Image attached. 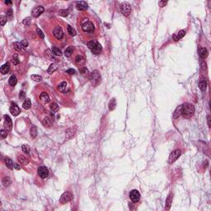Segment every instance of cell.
Masks as SVG:
<instances>
[{
  "label": "cell",
  "instance_id": "cell-1",
  "mask_svg": "<svg viewBox=\"0 0 211 211\" xmlns=\"http://www.w3.org/2000/svg\"><path fill=\"white\" fill-rule=\"evenodd\" d=\"M195 112V107L191 103H185L182 105V115L185 118H190Z\"/></svg>",
  "mask_w": 211,
  "mask_h": 211
},
{
  "label": "cell",
  "instance_id": "cell-2",
  "mask_svg": "<svg viewBox=\"0 0 211 211\" xmlns=\"http://www.w3.org/2000/svg\"><path fill=\"white\" fill-rule=\"evenodd\" d=\"M89 79L93 86L97 87L101 83V74L97 70H94L89 75Z\"/></svg>",
  "mask_w": 211,
  "mask_h": 211
},
{
  "label": "cell",
  "instance_id": "cell-3",
  "mask_svg": "<svg viewBox=\"0 0 211 211\" xmlns=\"http://www.w3.org/2000/svg\"><path fill=\"white\" fill-rule=\"evenodd\" d=\"M181 154V151L180 149H177V150H174L173 152H172L170 155H169V158H168V163L172 164V163H173V162H175L179 158H180Z\"/></svg>",
  "mask_w": 211,
  "mask_h": 211
},
{
  "label": "cell",
  "instance_id": "cell-4",
  "mask_svg": "<svg viewBox=\"0 0 211 211\" xmlns=\"http://www.w3.org/2000/svg\"><path fill=\"white\" fill-rule=\"evenodd\" d=\"M120 10H121V12L123 13V15L125 17H128L129 14H130V12H131L130 4L128 3H125V2L122 3L120 5Z\"/></svg>",
  "mask_w": 211,
  "mask_h": 211
},
{
  "label": "cell",
  "instance_id": "cell-5",
  "mask_svg": "<svg viewBox=\"0 0 211 211\" xmlns=\"http://www.w3.org/2000/svg\"><path fill=\"white\" fill-rule=\"evenodd\" d=\"M72 199H73V195H71V193H69V192H64L61 195V197H60L59 203L62 204H66L68 203V202H69Z\"/></svg>",
  "mask_w": 211,
  "mask_h": 211
},
{
  "label": "cell",
  "instance_id": "cell-6",
  "mask_svg": "<svg viewBox=\"0 0 211 211\" xmlns=\"http://www.w3.org/2000/svg\"><path fill=\"white\" fill-rule=\"evenodd\" d=\"M129 198L130 200H132L133 202L136 203L140 199V193L139 192V191L137 190H132L130 192H129Z\"/></svg>",
  "mask_w": 211,
  "mask_h": 211
},
{
  "label": "cell",
  "instance_id": "cell-7",
  "mask_svg": "<svg viewBox=\"0 0 211 211\" xmlns=\"http://www.w3.org/2000/svg\"><path fill=\"white\" fill-rule=\"evenodd\" d=\"M37 172H38V175L40 176V177L42 179L47 178L48 176H49V170H48V168H45V167H40L38 168Z\"/></svg>",
  "mask_w": 211,
  "mask_h": 211
},
{
  "label": "cell",
  "instance_id": "cell-8",
  "mask_svg": "<svg viewBox=\"0 0 211 211\" xmlns=\"http://www.w3.org/2000/svg\"><path fill=\"white\" fill-rule=\"evenodd\" d=\"M3 117H4V127H5L6 130H7V131L12 130V122L11 118H10L9 116H8V115H5Z\"/></svg>",
  "mask_w": 211,
  "mask_h": 211
},
{
  "label": "cell",
  "instance_id": "cell-9",
  "mask_svg": "<svg viewBox=\"0 0 211 211\" xmlns=\"http://www.w3.org/2000/svg\"><path fill=\"white\" fill-rule=\"evenodd\" d=\"M82 29L84 32H93L94 31V26L93 24L90 22H87L83 24Z\"/></svg>",
  "mask_w": 211,
  "mask_h": 211
},
{
  "label": "cell",
  "instance_id": "cell-10",
  "mask_svg": "<svg viewBox=\"0 0 211 211\" xmlns=\"http://www.w3.org/2000/svg\"><path fill=\"white\" fill-rule=\"evenodd\" d=\"M45 9L42 6H38V7H35V8H33L32 12H31V14L34 17H38L40 15L43 13Z\"/></svg>",
  "mask_w": 211,
  "mask_h": 211
},
{
  "label": "cell",
  "instance_id": "cell-11",
  "mask_svg": "<svg viewBox=\"0 0 211 211\" xmlns=\"http://www.w3.org/2000/svg\"><path fill=\"white\" fill-rule=\"evenodd\" d=\"M53 35H55L58 40L62 39L63 35H64V32H63L62 28L60 27V26H56L53 31Z\"/></svg>",
  "mask_w": 211,
  "mask_h": 211
},
{
  "label": "cell",
  "instance_id": "cell-12",
  "mask_svg": "<svg viewBox=\"0 0 211 211\" xmlns=\"http://www.w3.org/2000/svg\"><path fill=\"white\" fill-rule=\"evenodd\" d=\"M10 112H11V114L13 116H17L20 114L21 110L16 104H12V105L10 106Z\"/></svg>",
  "mask_w": 211,
  "mask_h": 211
},
{
  "label": "cell",
  "instance_id": "cell-13",
  "mask_svg": "<svg viewBox=\"0 0 211 211\" xmlns=\"http://www.w3.org/2000/svg\"><path fill=\"white\" fill-rule=\"evenodd\" d=\"M77 8L80 11H85L88 8V4H87L86 2L83 1H80V2H77Z\"/></svg>",
  "mask_w": 211,
  "mask_h": 211
},
{
  "label": "cell",
  "instance_id": "cell-14",
  "mask_svg": "<svg viewBox=\"0 0 211 211\" xmlns=\"http://www.w3.org/2000/svg\"><path fill=\"white\" fill-rule=\"evenodd\" d=\"M101 50H102L101 45H100V44L97 41V42H96V44H95V45H94L93 48L91 50V51L94 54V55H98V54H100L101 52Z\"/></svg>",
  "mask_w": 211,
  "mask_h": 211
},
{
  "label": "cell",
  "instance_id": "cell-15",
  "mask_svg": "<svg viewBox=\"0 0 211 211\" xmlns=\"http://www.w3.org/2000/svg\"><path fill=\"white\" fill-rule=\"evenodd\" d=\"M181 114H182V105H180L177 106L176 110H175L174 113H173V118L177 119Z\"/></svg>",
  "mask_w": 211,
  "mask_h": 211
},
{
  "label": "cell",
  "instance_id": "cell-16",
  "mask_svg": "<svg viewBox=\"0 0 211 211\" xmlns=\"http://www.w3.org/2000/svg\"><path fill=\"white\" fill-rule=\"evenodd\" d=\"M185 35H186V31H180L178 33L173 35V40H174L175 41H179L180 39L183 38V37L185 36Z\"/></svg>",
  "mask_w": 211,
  "mask_h": 211
},
{
  "label": "cell",
  "instance_id": "cell-17",
  "mask_svg": "<svg viewBox=\"0 0 211 211\" xmlns=\"http://www.w3.org/2000/svg\"><path fill=\"white\" fill-rule=\"evenodd\" d=\"M75 62H76V64L77 65L79 66H83L85 64V59L83 56L81 55H78L75 59Z\"/></svg>",
  "mask_w": 211,
  "mask_h": 211
},
{
  "label": "cell",
  "instance_id": "cell-18",
  "mask_svg": "<svg viewBox=\"0 0 211 211\" xmlns=\"http://www.w3.org/2000/svg\"><path fill=\"white\" fill-rule=\"evenodd\" d=\"M1 73L2 74H8V72H9L10 70V64L9 63H6V64H4L3 66L1 67Z\"/></svg>",
  "mask_w": 211,
  "mask_h": 211
},
{
  "label": "cell",
  "instance_id": "cell-19",
  "mask_svg": "<svg viewBox=\"0 0 211 211\" xmlns=\"http://www.w3.org/2000/svg\"><path fill=\"white\" fill-rule=\"evenodd\" d=\"M199 87L202 92H204L206 90V87H207V82H206V80L204 78L200 79V83H199Z\"/></svg>",
  "mask_w": 211,
  "mask_h": 211
},
{
  "label": "cell",
  "instance_id": "cell-20",
  "mask_svg": "<svg viewBox=\"0 0 211 211\" xmlns=\"http://www.w3.org/2000/svg\"><path fill=\"white\" fill-rule=\"evenodd\" d=\"M199 54L200 58L202 59H205L208 55V51L206 48H200L199 49Z\"/></svg>",
  "mask_w": 211,
  "mask_h": 211
},
{
  "label": "cell",
  "instance_id": "cell-21",
  "mask_svg": "<svg viewBox=\"0 0 211 211\" xmlns=\"http://www.w3.org/2000/svg\"><path fill=\"white\" fill-rule=\"evenodd\" d=\"M40 98L44 103H48L50 101V97L46 93H42L40 96Z\"/></svg>",
  "mask_w": 211,
  "mask_h": 211
},
{
  "label": "cell",
  "instance_id": "cell-22",
  "mask_svg": "<svg viewBox=\"0 0 211 211\" xmlns=\"http://www.w3.org/2000/svg\"><path fill=\"white\" fill-rule=\"evenodd\" d=\"M66 88H67V83L66 82H62L60 83L59 84V86L57 87V89L58 91L61 92V93H64L66 91Z\"/></svg>",
  "mask_w": 211,
  "mask_h": 211
},
{
  "label": "cell",
  "instance_id": "cell-23",
  "mask_svg": "<svg viewBox=\"0 0 211 211\" xmlns=\"http://www.w3.org/2000/svg\"><path fill=\"white\" fill-rule=\"evenodd\" d=\"M18 161L22 165H27L29 163V160L23 155H20L18 157Z\"/></svg>",
  "mask_w": 211,
  "mask_h": 211
},
{
  "label": "cell",
  "instance_id": "cell-24",
  "mask_svg": "<svg viewBox=\"0 0 211 211\" xmlns=\"http://www.w3.org/2000/svg\"><path fill=\"white\" fill-rule=\"evenodd\" d=\"M4 161H5V164L6 166L8 167L9 169H13L14 168V164L13 162H12V161L9 158H5V159H4Z\"/></svg>",
  "mask_w": 211,
  "mask_h": 211
},
{
  "label": "cell",
  "instance_id": "cell-25",
  "mask_svg": "<svg viewBox=\"0 0 211 211\" xmlns=\"http://www.w3.org/2000/svg\"><path fill=\"white\" fill-rule=\"evenodd\" d=\"M17 77L15 76V75H12V76L10 77V78H9V81H8V83H9V85L11 87H14L17 84Z\"/></svg>",
  "mask_w": 211,
  "mask_h": 211
},
{
  "label": "cell",
  "instance_id": "cell-26",
  "mask_svg": "<svg viewBox=\"0 0 211 211\" xmlns=\"http://www.w3.org/2000/svg\"><path fill=\"white\" fill-rule=\"evenodd\" d=\"M79 72L80 74L84 77H89V71L88 69L86 68V67H82V68H79Z\"/></svg>",
  "mask_w": 211,
  "mask_h": 211
},
{
  "label": "cell",
  "instance_id": "cell-27",
  "mask_svg": "<svg viewBox=\"0 0 211 211\" xmlns=\"http://www.w3.org/2000/svg\"><path fill=\"white\" fill-rule=\"evenodd\" d=\"M31 100L30 99H26L22 104V107L24 108L25 110H28L31 108Z\"/></svg>",
  "mask_w": 211,
  "mask_h": 211
},
{
  "label": "cell",
  "instance_id": "cell-28",
  "mask_svg": "<svg viewBox=\"0 0 211 211\" xmlns=\"http://www.w3.org/2000/svg\"><path fill=\"white\" fill-rule=\"evenodd\" d=\"M172 195H169L168 197L167 198V201H166V210H170V207H171V205H172Z\"/></svg>",
  "mask_w": 211,
  "mask_h": 211
},
{
  "label": "cell",
  "instance_id": "cell-29",
  "mask_svg": "<svg viewBox=\"0 0 211 211\" xmlns=\"http://www.w3.org/2000/svg\"><path fill=\"white\" fill-rule=\"evenodd\" d=\"M57 68H58V66L56 65L55 64H51V65H50L49 68H48V70H47L48 74H53V73L55 72L56 69H57Z\"/></svg>",
  "mask_w": 211,
  "mask_h": 211
},
{
  "label": "cell",
  "instance_id": "cell-30",
  "mask_svg": "<svg viewBox=\"0 0 211 211\" xmlns=\"http://www.w3.org/2000/svg\"><path fill=\"white\" fill-rule=\"evenodd\" d=\"M52 54H53V55H56V56L62 55L61 51H60L59 48H57V47H53V48H52Z\"/></svg>",
  "mask_w": 211,
  "mask_h": 211
},
{
  "label": "cell",
  "instance_id": "cell-31",
  "mask_svg": "<svg viewBox=\"0 0 211 211\" xmlns=\"http://www.w3.org/2000/svg\"><path fill=\"white\" fill-rule=\"evenodd\" d=\"M73 51H74V48L72 46L68 47L65 51H64V55H65L66 57H69V56H71V55H72Z\"/></svg>",
  "mask_w": 211,
  "mask_h": 211
},
{
  "label": "cell",
  "instance_id": "cell-32",
  "mask_svg": "<svg viewBox=\"0 0 211 211\" xmlns=\"http://www.w3.org/2000/svg\"><path fill=\"white\" fill-rule=\"evenodd\" d=\"M116 106V99L113 98L112 100H110V102H109V110H113L115 109Z\"/></svg>",
  "mask_w": 211,
  "mask_h": 211
},
{
  "label": "cell",
  "instance_id": "cell-33",
  "mask_svg": "<svg viewBox=\"0 0 211 211\" xmlns=\"http://www.w3.org/2000/svg\"><path fill=\"white\" fill-rule=\"evenodd\" d=\"M12 63L14 64V65H17V64L20 63V60H19V59H18V55H17V54H15V55L12 56Z\"/></svg>",
  "mask_w": 211,
  "mask_h": 211
},
{
  "label": "cell",
  "instance_id": "cell-34",
  "mask_svg": "<svg viewBox=\"0 0 211 211\" xmlns=\"http://www.w3.org/2000/svg\"><path fill=\"white\" fill-rule=\"evenodd\" d=\"M22 43H19V42H16L14 43V48H15L16 51H23V49H22Z\"/></svg>",
  "mask_w": 211,
  "mask_h": 211
},
{
  "label": "cell",
  "instance_id": "cell-35",
  "mask_svg": "<svg viewBox=\"0 0 211 211\" xmlns=\"http://www.w3.org/2000/svg\"><path fill=\"white\" fill-rule=\"evenodd\" d=\"M31 78L33 81H35V82H41V81L42 80V77L40 76V75H36V74L31 75Z\"/></svg>",
  "mask_w": 211,
  "mask_h": 211
},
{
  "label": "cell",
  "instance_id": "cell-36",
  "mask_svg": "<svg viewBox=\"0 0 211 211\" xmlns=\"http://www.w3.org/2000/svg\"><path fill=\"white\" fill-rule=\"evenodd\" d=\"M68 32L69 33V35H72V36L76 35V31H75V29L73 28L71 26H68Z\"/></svg>",
  "mask_w": 211,
  "mask_h": 211
},
{
  "label": "cell",
  "instance_id": "cell-37",
  "mask_svg": "<svg viewBox=\"0 0 211 211\" xmlns=\"http://www.w3.org/2000/svg\"><path fill=\"white\" fill-rule=\"evenodd\" d=\"M37 135V130H36V127L35 126H32L31 129V136L32 138H35Z\"/></svg>",
  "mask_w": 211,
  "mask_h": 211
},
{
  "label": "cell",
  "instance_id": "cell-38",
  "mask_svg": "<svg viewBox=\"0 0 211 211\" xmlns=\"http://www.w3.org/2000/svg\"><path fill=\"white\" fill-rule=\"evenodd\" d=\"M51 110L53 112L58 111V110H59V106H58L56 103H51Z\"/></svg>",
  "mask_w": 211,
  "mask_h": 211
},
{
  "label": "cell",
  "instance_id": "cell-39",
  "mask_svg": "<svg viewBox=\"0 0 211 211\" xmlns=\"http://www.w3.org/2000/svg\"><path fill=\"white\" fill-rule=\"evenodd\" d=\"M22 151L25 152V153H29V152H30V150H31L30 147H29V145H27V144H23V145H22Z\"/></svg>",
  "mask_w": 211,
  "mask_h": 211
},
{
  "label": "cell",
  "instance_id": "cell-40",
  "mask_svg": "<svg viewBox=\"0 0 211 211\" xmlns=\"http://www.w3.org/2000/svg\"><path fill=\"white\" fill-rule=\"evenodd\" d=\"M3 184L5 186L10 185V184H11V180L9 179V177H4V178L3 179Z\"/></svg>",
  "mask_w": 211,
  "mask_h": 211
},
{
  "label": "cell",
  "instance_id": "cell-41",
  "mask_svg": "<svg viewBox=\"0 0 211 211\" xmlns=\"http://www.w3.org/2000/svg\"><path fill=\"white\" fill-rule=\"evenodd\" d=\"M0 21H1V26H3L4 25L6 24V22H7V21H8V19H7V17H5V16H3V15H2L1 17H0Z\"/></svg>",
  "mask_w": 211,
  "mask_h": 211
},
{
  "label": "cell",
  "instance_id": "cell-42",
  "mask_svg": "<svg viewBox=\"0 0 211 211\" xmlns=\"http://www.w3.org/2000/svg\"><path fill=\"white\" fill-rule=\"evenodd\" d=\"M0 135H1V139H5L8 136V133L6 129H1V132H0Z\"/></svg>",
  "mask_w": 211,
  "mask_h": 211
},
{
  "label": "cell",
  "instance_id": "cell-43",
  "mask_svg": "<svg viewBox=\"0 0 211 211\" xmlns=\"http://www.w3.org/2000/svg\"><path fill=\"white\" fill-rule=\"evenodd\" d=\"M31 18L30 17H26L25 19L23 20V22H22V23H23L24 25H26V26H28V25L31 24Z\"/></svg>",
  "mask_w": 211,
  "mask_h": 211
},
{
  "label": "cell",
  "instance_id": "cell-44",
  "mask_svg": "<svg viewBox=\"0 0 211 211\" xmlns=\"http://www.w3.org/2000/svg\"><path fill=\"white\" fill-rule=\"evenodd\" d=\"M96 42H97V41H90L88 43H87V47H88L90 50H92V49H93V48L94 45H95Z\"/></svg>",
  "mask_w": 211,
  "mask_h": 211
},
{
  "label": "cell",
  "instance_id": "cell-45",
  "mask_svg": "<svg viewBox=\"0 0 211 211\" xmlns=\"http://www.w3.org/2000/svg\"><path fill=\"white\" fill-rule=\"evenodd\" d=\"M59 14L60 16H62V17H67V16H68V12L67 11V10L62 9V10H60V11H59Z\"/></svg>",
  "mask_w": 211,
  "mask_h": 211
},
{
  "label": "cell",
  "instance_id": "cell-46",
  "mask_svg": "<svg viewBox=\"0 0 211 211\" xmlns=\"http://www.w3.org/2000/svg\"><path fill=\"white\" fill-rule=\"evenodd\" d=\"M36 32H37V34H38V35H40V37H41V39H44V38H45V35H44V33L42 32V31H41V29L37 28V29H36Z\"/></svg>",
  "mask_w": 211,
  "mask_h": 211
},
{
  "label": "cell",
  "instance_id": "cell-47",
  "mask_svg": "<svg viewBox=\"0 0 211 211\" xmlns=\"http://www.w3.org/2000/svg\"><path fill=\"white\" fill-rule=\"evenodd\" d=\"M43 124L45 125V126H50V125H51V122H50L49 121V118H45V120H43Z\"/></svg>",
  "mask_w": 211,
  "mask_h": 211
},
{
  "label": "cell",
  "instance_id": "cell-48",
  "mask_svg": "<svg viewBox=\"0 0 211 211\" xmlns=\"http://www.w3.org/2000/svg\"><path fill=\"white\" fill-rule=\"evenodd\" d=\"M66 73L68 74H70V75H74V74H76V71H75L74 69H73V68H69V69H68L66 71Z\"/></svg>",
  "mask_w": 211,
  "mask_h": 211
},
{
  "label": "cell",
  "instance_id": "cell-49",
  "mask_svg": "<svg viewBox=\"0 0 211 211\" xmlns=\"http://www.w3.org/2000/svg\"><path fill=\"white\" fill-rule=\"evenodd\" d=\"M167 3H168V2H166V1H160L159 3H158V4H159V6L161 8L165 7V5H166Z\"/></svg>",
  "mask_w": 211,
  "mask_h": 211
},
{
  "label": "cell",
  "instance_id": "cell-50",
  "mask_svg": "<svg viewBox=\"0 0 211 211\" xmlns=\"http://www.w3.org/2000/svg\"><path fill=\"white\" fill-rule=\"evenodd\" d=\"M22 45L23 47H27L28 45V42L26 41V40H22Z\"/></svg>",
  "mask_w": 211,
  "mask_h": 211
},
{
  "label": "cell",
  "instance_id": "cell-51",
  "mask_svg": "<svg viewBox=\"0 0 211 211\" xmlns=\"http://www.w3.org/2000/svg\"><path fill=\"white\" fill-rule=\"evenodd\" d=\"M7 16L9 17H11L12 16V11L11 9H9L8 11L7 12Z\"/></svg>",
  "mask_w": 211,
  "mask_h": 211
},
{
  "label": "cell",
  "instance_id": "cell-52",
  "mask_svg": "<svg viewBox=\"0 0 211 211\" xmlns=\"http://www.w3.org/2000/svg\"><path fill=\"white\" fill-rule=\"evenodd\" d=\"M19 97H20L21 99H23L24 97H25V93H24V92H21V93H20V95H19Z\"/></svg>",
  "mask_w": 211,
  "mask_h": 211
},
{
  "label": "cell",
  "instance_id": "cell-53",
  "mask_svg": "<svg viewBox=\"0 0 211 211\" xmlns=\"http://www.w3.org/2000/svg\"><path fill=\"white\" fill-rule=\"evenodd\" d=\"M14 168L16 169V170H21V167L19 166L18 164H14Z\"/></svg>",
  "mask_w": 211,
  "mask_h": 211
},
{
  "label": "cell",
  "instance_id": "cell-54",
  "mask_svg": "<svg viewBox=\"0 0 211 211\" xmlns=\"http://www.w3.org/2000/svg\"><path fill=\"white\" fill-rule=\"evenodd\" d=\"M207 119H208V125H209V127H210V126H211V125H210V115H208Z\"/></svg>",
  "mask_w": 211,
  "mask_h": 211
},
{
  "label": "cell",
  "instance_id": "cell-55",
  "mask_svg": "<svg viewBox=\"0 0 211 211\" xmlns=\"http://www.w3.org/2000/svg\"><path fill=\"white\" fill-rule=\"evenodd\" d=\"M5 3L6 4H11L12 2H10V1H5Z\"/></svg>",
  "mask_w": 211,
  "mask_h": 211
}]
</instances>
